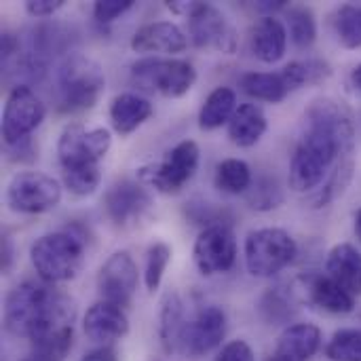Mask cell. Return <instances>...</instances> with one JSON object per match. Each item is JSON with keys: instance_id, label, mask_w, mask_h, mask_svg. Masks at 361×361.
Segmentation results:
<instances>
[{"instance_id": "1", "label": "cell", "mask_w": 361, "mask_h": 361, "mask_svg": "<svg viewBox=\"0 0 361 361\" xmlns=\"http://www.w3.org/2000/svg\"><path fill=\"white\" fill-rule=\"evenodd\" d=\"M357 121L353 110L334 97H319L307 108L302 133L290 163V186L296 192H313L343 163L353 159Z\"/></svg>"}, {"instance_id": "2", "label": "cell", "mask_w": 361, "mask_h": 361, "mask_svg": "<svg viewBox=\"0 0 361 361\" xmlns=\"http://www.w3.org/2000/svg\"><path fill=\"white\" fill-rule=\"evenodd\" d=\"M55 87L57 108L61 112H85L99 102L106 89V76L95 59L82 53H70L57 68Z\"/></svg>"}, {"instance_id": "3", "label": "cell", "mask_w": 361, "mask_h": 361, "mask_svg": "<svg viewBox=\"0 0 361 361\" xmlns=\"http://www.w3.org/2000/svg\"><path fill=\"white\" fill-rule=\"evenodd\" d=\"M30 260L44 283L72 281L85 267V241L72 231L42 235L32 243Z\"/></svg>"}, {"instance_id": "4", "label": "cell", "mask_w": 361, "mask_h": 361, "mask_svg": "<svg viewBox=\"0 0 361 361\" xmlns=\"http://www.w3.org/2000/svg\"><path fill=\"white\" fill-rule=\"evenodd\" d=\"M59 292L44 281H21L4 300V328L11 336L32 338L51 315Z\"/></svg>"}, {"instance_id": "5", "label": "cell", "mask_w": 361, "mask_h": 361, "mask_svg": "<svg viewBox=\"0 0 361 361\" xmlns=\"http://www.w3.org/2000/svg\"><path fill=\"white\" fill-rule=\"evenodd\" d=\"M131 82L144 93L163 97L186 95L195 80L197 70L190 61L173 57H144L131 66Z\"/></svg>"}, {"instance_id": "6", "label": "cell", "mask_w": 361, "mask_h": 361, "mask_svg": "<svg viewBox=\"0 0 361 361\" xmlns=\"http://www.w3.org/2000/svg\"><path fill=\"white\" fill-rule=\"evenodd\" d=\"M298 256L294 237L283 228H258L245 239V267L254 277H275Z\"/></svg>"}, {"instance_id": "7", "label": "cell", "mask_w": 361, "mask_h": 361, "mask_svg": "<svg viewBox=\"0 0 361 361\" xmlns=\"http://www.w3.org/2000/svg\"><path fill=\"white\" fill-rule=\"evenodd\" d=\"M199 159H201V150L197 142L184 140L176 144L165 154L163 161L140 167L137 178L142 184H148L163 195H176L195 178L199 169Z\"/></svg>"}, {"instance_id": "8", "label": "cell", "mask_w": 361, "mask_h": 361, "mask_svg": "<svg viewBox=\"0 0 361 361\" xmlns=\"http://www.w3.org/2000/svg\"><path fill=\"white\" fill-rule=\"evenodd\" d=\"M76 305L70 296H57V302L47 322L32 334V357L38 361H63L74 345Z\"/></svg>"}, {"instance_id": "9", "label": "cell", "mask_w": 361, "mask_h": 361, "mask_svg": "<svg viewBox=\"0 0 361 361\" xmlns=\"http://www.w3.org/2000/svg\"><path fill=\"white\" fill-rule=\"evenodd\" d=\"M61 186L40 171H21L6 186V205L15 214H44L59 205Z\"/></svg>"}, {"instance_id": "10", "label": "cell", "mask_w": 361, "mask_h": 361, "mask_svg": "<svg viewBox=\"0 0 361 361\" xmlns=\"http://www.w3.org/2000/svg\"><path fill=\"white\" fill-rule=\"evenodd\" d=\"M47 108L42 99L27 87L17 85L11 89L2 112V140L6 146L27 140L44 121Z\"/></svg>"}, {"instance_id": "11", "label": "cell", "mask_w": 361, "mask_h": 361, "mask_svg": "<svg viewBox=\"0 0 361 361\" xmlns=\"http://www.w3.org/2000/svg\"><path fill=\"white\" fill-rule=\"evenodd\" d=\"M192 260L197 271L205 277L228 273L237 260V239L231 226H207L195 241Z\"/></svg>"}, {"instance_id": "12", "label": "cell", "mask_w": 361, "mask_h": 361, "mask_svg": "<svg viewBox=\"0 0 361 361\" xmlns=\"http://www.w3.org/2000/svg\"><path fill=\"white\" fill-rule=\"evenodd\" d=\"M228 330V319L222 307H205L201 309L190 322H186L182 341H180V353L199 360L218 349L226 336Z\"/></svg>"}, {"instance_id": "13", "label": "cell", "mask_w": 361, "mask_h": 361, "mask_svg": "<svg viewBox=\"0 0 361 361\" xmlns=\"http://www.w3.org/2000/svg\"><path fill=\"white\" fill-rule=\"evenodd\" d=\"M188 32L199 49H216L222 53H235L237 34L226 15L207 2H195L188 15Z\"/></svg>"}, {"instance_id": "14", "label": "cell", "mask_w": 361, "mask_h": 361, "mask_svg": "<svg viewBox=\"0 0 361 361\" xmlns=\"http://www.w3.org/2000/svg\"><path fill=\"white\" fill-rule=\"evenodd\" d=\"M140 281V271L133 256L125 250L114 252L97 273V290L102 300L112 302L121 309L129 307Z\"/></svg>"}, {"instance_id": "15", "label": "cell", "mask_w": 361, "mask_h": 361, "mask_svg": "<svg viewBox=\"0 0 361 361\" xmlns=\"http://www.w3.org/2000/svg\"><path fill=\"white\" fill-rule=\"evenodd\" d=\"M104 209L114 226L131 228L148 216V212L152 209V197L144 188V184L121 180L108 188L104 197Z\"/></svg>"}, {"instance_id": "16", "label": "cell", "mask_w": 361, "mask_h": 361, "mask_svg": "<svg viewBox=\"0 0 361 361\" xmlns=\"http://www.w3.org/2000/svg\"><path fill=\"white\" fill-rule=\"evenodd\" d=\"M298 294L307 305L330 315H349L355 311V296L338 286L328 275H302L298 279Z\"/></svg>"}, {"instance_id": "17", "label": "cell", "mask_w": 361, "mask_h": 361, "mask_svg": "<svg viewBox=\"0 0 361 361\" xmlns=\"http://www.w3.org/2000/svg\"><path fill=\"white\" fill-rule=\"evenodd\" d=\"M82 330L91 343L106 347V345L116 343V341L127 336L129 317L121 307L106 302V300H99L87 311L85 322H82Z\"/></svg>"}, {"instance_id": "18", "label": "cell", "mask_w": 361, "mask_h": 361, "mask_svg": "<svg viewBox=\"0 0 361 361\" xmlns=\"http://www.w3.org/2000/svg\"><path fill=\"white\" fill-rule=\"evenodd\" d=\"M188 47L186 34L171 21H154L142 25L131 36V49L135 53H167L178 55Z\"/></svg>"}, {"instance_id": "19", "label": "cell", "mask_w": 361, "mask_h": 361, "mask_svg": "<svg viewBox=\"0 0 361 361\" xmlns=\"http://www.w3.org/2000/svg\"><path fill=\"white\" fill-rule=\"evenodd\" d=\"M322 347V330L313 324L288 326L275 347L273 357L279 361H309Z\"/></svg>"}, {"instance_id": "20", "label": "cell", "mask_w": 361, "mask_h": 361, "mask_svg": "<svg viewBox=\"0 0 361 361\" xmlns=\"http://www.w3.org/2000/svg\"><path fill=\"white\" fill-rule=\"evenodd\" d=\"M250 47L252 53L264 61V63H275L286 55L288 49V30L281 19L275 15H264L254 27L250 36Z\"/></svg>"}, {"instance_id": "21", "label": "cell", "mask_w": 361, "mask_h": 361, "mask_svg": "<svg viewBox=\"0 0 361 361\" xmlns=\"http://www.w3.org/2000/svg\"><path fill=\"white\" fill-rule=\"evenodd\" d=\"M326 273L351 296H361V252L351 243H341L330 250Z\"/></svg>"}, {"instance_id": "22", "label": "cell", "mask_w": 361, "mask_h": 361, "mask_svg": "<svg viewBox=\"0 0 361 361\" xmlns=\"http://www.w3.org/2000/svg\"><path fill=\"white\" fill-rule=\"evenodd\" d=\"M152 116V104L137 93H121L110 104V123L118 135H129Z\"/></svg>"}, {"instance_id": "23", "label": "cell", "mask_w": 361, "mask_h": 361, "mask_svg": "<svg viewBox=\"0 0 361 361\" xmlns=\"http://www.w3.org/2000/svg\"><path fill=\"white\" fill-rule=\"evenodd\" d=\"M184 302L178 292H167L159 311V341L167 355L180 353V341L184 332Z\"/></svg>"}, {"instance_id": "24", "label": "cell", "mask_w": 361, "mask_h": 361, "mask_svg": "<svg viewBox=\"0 0 361 361\" xmlns=\"http://www.w3.org/2000/svg\"><path fill=\"white\" fill-rule=\"evenodd\" d=\"M267 131V114L256 104H241L231 123H228V137L239 148H252L260 142Z\"/></svg>"}, {"instance_id": "25", "label": "cell", "mask_w": 361, "mask_h": 361, "mask_svg": "<svg viewBox=\"0 0 361 361\" xmlns=\"http://www.w3.org/2000/svg\"><path fill=\"white\" fill-rule=\"evenodd\" d=\"M237 108L239 106L235 91L231 87H218L207 95L199 112V127L203 131H214L222 125H228Z\"/></svg>"}, {"instance_id": "26", "label": "cell", "mask_w": 361, "mask_h": 361, "mask_svg": "<svg viewBox=\"0 0 361 361\" xmlns=\"http://www.w3.org/2000/svg\"><path fill=\"white\" fill-rule=\"evenodd\" d=\"M241 91L254 99L279 104L290 95L281 72H247L241 76Z\"/></svg>"}, {"instance_id": "27", "label": "cell", "mask_w": 361, "mask_h": 361, "mask_svg": "<svg viewBox=\"0 0 361 361\" xmlns=\"http://www.w3.org/2000/svg\"><path fill=\"white\" fill-rule=\"evenodd\" d=\"M281 76L292 93V91H298L300 87L319 85V82L328 80L332 76V66L326 59H317V57L296 59V61H290L281 70Z\"/></svg>"}, {"instance_id": "28", "label": "cell", "mask_w": 361, "mask_h": 361, "mask_svg": "<svg viewBox=\"0 0 361 361\" xmlns=\"http://www.w3.org/2000/svg\"><path fill=\"white\" fill-rule=\"evenodd\" d=\"M258 313L269 326L288 324L296 315V300L294 292H286L281 286L271 288L262 294L258 302Z\"/></svg>"}, {"instance_id": "29", "label": "cell", "mask_w": 361, "mask_h": 361, "mask_svg": "<svg viewBox=\"0 0 361 361\" xmlns=\"http://www.w3.org/2000/svg\"><path fill=\"white\" fill-rule=\"evenodd\" d=\"M252 182H254L252 169L241 159H226L216 167L214 184L218 190H222L226 195H243L250 190Z\"/></svg>"}, {"instance_id": "30", "label": "cell", "mask_w": 361, "mask_h": 361, "mask_svg": "<svg viewBox=\"0 0 361 361\" xmlns=\"http://www.w3.org/2000/svg\"><path fill=\"white\" fill-rule=\"evenodd\" d=\"M353 169H355V161L349 159V161H343L332 173L330 178L326 180L324 188H319L313 197H311V205L315 209H322L326 205H330L332 201H336L351 184L353 180Z\"/></svg>"}, {"instance_id": "31", "label": "cell", "mask_w": 361, "mask_h": 361, "mask_svg": "<svg viewBox=\"0 0 361 361\" xmlns=\"http://www.w3.org/2000/svg\"><path fill=\"white\" fill-rule=\"evenodd\" d=\"M288 25L290 38L298 49H309L317 40V21L315 13L309 6H290L288 8Z\"/></svg>"}, {"instance_id": "32", "label": "cell", "mask_w": 361, "mask_h": 361, "mask_svg": "<svg viewBox=\"0 0 361 361\" xmlns=\"http://www.w3.org/2000/svg\"><path fill=\"white\" fill-rule=\"evenodd\" d=\"M334 32L347 49L361 47V4H343L334 13Z\"/></svg>"}, {"instance_id": "33", "label": "cell", "mask_w": 361, "mask_h": 361, "mask_svg": "<svg viewBox=\"0 0 361 361\" xmlns=\"http://www.w3.org/2000/svg\"><path fill=\"white\" fill-rule=\"evenodd\" d=\"M326 357L330 361H361V330L343 328L334 332L326 347Z\"/></svg>"}, {"instance_id": "34", "label": "cell", "mask_w": 361, "mask_h": 361, "mask_svg": "<svg viewBox=\"0 0 361 361\" xmlns=\"http://www.w3.org/2000/svg\"><path fill=\"white\" fill-rule=\"evenodd\" d=\"M245 195H247L250 207H254L258 212H271V209L279 207L281 201H283V192H281L277 180H273L269 176H262V178L254 180Z\"/></svg>"}, {"instance_id": "35", "label": "cell", "mask_w": 361, "mask_h": 361, "mask_svg": "<svg viewBox=\"0 0 361 361\" xmlns=\"http://www.w3.org/2000/svg\"><path fill=\"white\" fill-rule=\"evenodd\" d=\"M171 262V247L165 241H154L146 252V269H144V281L148 292L159 290L163 275Z\"/></svg>"}, {"instance_id": "36", "label": "cell", "mask_w": 361, "mask_h": 361, "mask_svg": "<svg viewBox=\"0 0 361 361\" xmlns=\"http://www.w3.org/2000/svg\"><path fill=\"white\" fill-rule=\"evenodd\" d=\"M63 184L66 188L76 195V197H89L97 190L102 182V171L99 165H89V167H76V169H63Z\"/></svg>"}, {"instance_id": "37", "label": "cell", "mask_w": 361, "mask_h": 361, "mask_svg": "<svg viewBox=\"0 0 361 361\" xmlns=\"http://www.w3.org/2000/svg\"><path fill=\"white\" fill-rule=\"evenodd\" d=\"M133 6V0H97L93 4V17L97 23H112Z\"/></svg>"}, {"instance_id": "38", "label": "cell", "mask_w": 361, "mask_h": 361, "mask_svg": "<svg viewBox=\"0 0 361 361\" xmlns=\"http://www.w3.org/2000/svg\"><path fill=\"white\" fill-rule=\"evenodd\" d=\"M216 361H256V353L245 341H231L216 355Z\"/></svg>"}, {"instance_id": "39", "label": "cell", "mask_w": 361, "mask_h": 361, "mask_svg": "<svg viewBox=\"0 0 361 361\" xmlns=\"http://www.w3.org/2000/svg\"><path fill=\"white\" fill-rule=\"evenodd\" d=\"M63 4H66V0H27L25 2V13L32 15V17H51Z\"/></svg>"}, {"instance_id": "40", "label": "cell", "mask_w": 361, "mask_h": 361, "mask_svg": "<svg viewBox=\"0 0 361 361\" xmlns=\"http://www.w3.org/2000/svg\"><path fill=\"white\" fill-rule=\"evenodd\" d=\"M80 361H121V360H118V353H116L112 347H99V349H93V351H89V353H85Z\"/></svg>"}, {"instance_id": "41", "label": "cell", "mask_w": 361, "mask_h": 361, "mask_svg": "<svg viewBox=\"0 0 361 361\" xmlns=\"http://www.w3.org/2000/svg\"><path fill=\"white\" fill-rule=\"evenodd\" d=\"M0 267L2 273H8L13 267V241L8 235H2V256H0Z\"/></svg>"}, {"instance_id": "42", "label": "cell", "mask_w": 361, "mask_h": 361, "mask_svg": "<svg viewBox=\"0 0 361 361\" xmlns=\"http://www.w3.org/2000/svg\"><path fill=\"white\" fill-rule=\"evenodd\" d=\"M351 82H353V87L355 89H360L361 91V63L351 72Z\"/></svg>"}, {"instance_id": "43", "label": "cell", "mask_w": 361, "mask_h": 361, "mask_svg": "<svg viewBox=\"0 0 361 361\" xmlns=\"http://www.w3.org/2000/svg\"><path fill=\"white\" fill-rule=\"evenodd\" d=\"M355 235H357V239H360L361 243V207L357 209V214H355Z\"/></svg>"}, {"instance_id": "44", "label": "cell", "mask_w": 361, "mask_h": 361, "mask_svg": "<svg viewBox=\"0 0 361 361\" xmlns=\"http://www.w3.org/2000/svg\"><path fill=\"white\" fill-rule=\"evenodd\" d=\"M267 361H279V360H277V357H273V355H271V357H269V360H267Z\"/></svg>"}, {"instance_id": "45", "label": "cell", "mask_w": 361, "mask_h": 361, "mask_svg": "<svg viewBox=\"0 0 361 361\" xmlns=\"http://www.w3.org/2000/svg\"><path fill=\"white\" fill-rule=\"evenodd\" d=\"M23 361H38V360H34V357H27V360H23Z\"/></svg>"}, {"instance_id": "46", "label": "cell", "mask_w": 361, "mask_h": 361, "mask_svg": "<svg viewBox=\"0 0 361 361\" xmlns=\"http://www.w3.org/2000/svg\"><path fill=\"white\" fill-rule=\"evenodd\" d=\"M150 361H163V360H150Z\"/></svg>"}]
</instances>
